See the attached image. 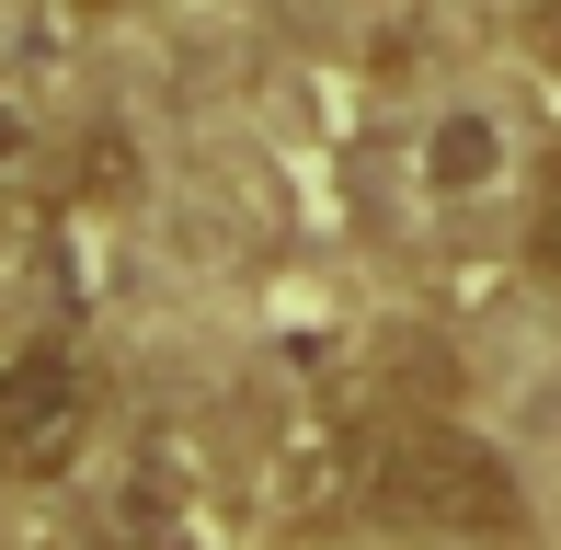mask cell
Returning a JSON list of instances; mask_svg holds the SVG:
<instances>
[{"label":"cell","instance_id":"obj_1","mask_svg":"<svg viewBox=\"0 0 561 550\" xmlns=\"http://www.w3.org/2000/svg\"><path fill=\"white\" fill-rule=\"evenodd\" d=\"M355 493H367L390 528H424V539H516L527 528L516 470L481 436H458V424H390V436L355 459Z\"/></svg>","mask_w":561,"mask_h":550},{"label":"cell","instance_id":"obj_5","mask_svg":"<svg viewBox=\"0 0 561 550\" xmlns=\"http://www.w3.org/2000/svg\"><path fill=\"white\" fill-rule=\"evenodd\" d=\"M0 149H12V115H0Z\"/></svg>","mask_w":561,"mask_h":550},{"label":"cell","instance_id":"obj_4","mask_svg":"<svg viewBox=\"0 0 561 550\" xmlns=\"http://www.w3.org/2000/svg\"><path fill=\"white\" fill-rule=\"evenodd\" d=\"M539 264L561 275V172H550V207H539Z\"/></svg>","mask_w":561,"mask_h":550},{"label":"cell","instance_id":"obj_3","mask_svg":"<svg viewBox=\"0 0 561 550\" xmlns=\"http://www.w3.org/2000/svg\"><path fill=\"white\" fill-rule=\"evenodd\" d=\"M493 161H504L493 115H458V127H436V184H447V195H481V184H493Z\"/></svg>","mask_w":561,"mask_h":550},{"label":"cell","instance_id":"obj_2","mask_svg":"<svg viewBox=\"0 0 561 550\" xmlns=\"http://www.w3.org/2000/svg\"><path fill=\"white\" fill-rule=\"evenodd\" d=\"M92 424H104V402H92V367L69 356V344H23V356L0 367V470H12V482L81 470Z\"/></svg>","mask_w":561,"mask_h":550}]
</instances>
